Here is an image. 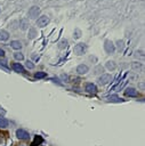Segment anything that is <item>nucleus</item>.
I'll list each match as a JSON object with an SVG mask.
<instances>
[{
  "mask_svg": "<svg viewBox=\"0 0 145 146\" xmlns=\"http://www.w3.org/2000/svg\"><path fill=\"white\" fill-rule=\"evenodd\" d=\"M0 11H1V9H0Z\"/></svg>",
  "mask_w": 145,
  "mask_h": 146,
  "instance_id": "c756f323",
  "label": "nucleus"
},
{
  "mask_svg": "<svg viewBox=\"0 0 145 146\" xmlns=\"http://www.w3.org/2000/svg\"><path fill=\"white\" fill-rule=\"evenodd\" d=\"M135 56L136 57H144V52L142 51V50H137V51H135Z\"/></svg>",
  "mask_w": 145,
  "mask_h": 146,
  "instance_id": "a878e982",
  "label": "nucleus"
},
{
  "mask_svg": "<svg viewBox=\"0 0 145 146\" xmlns=\"http://www.w3.org/2000/svg\"><path fill=\"white\" fill-rule=\"evenodd\" d=\"M14 58H15L16 60H23V59H24V56H23L22 52L16 51V52H14Z\"/></svg>",
  "mask_w": 145,
  "mask_h": 146,
  "instance_id": "412c9836",
  "label": "nucleus"
},
{
  "mask_svg": "<svg viewBox=\"0 0 145 146\" xmlns=\"http://www.w3.org/2000/svg\"><path fill=\"white\" fill-rule=\"evenodd\" d=\"M104 50L107 52V54H113L115 51V44L111 41V40H105L104 42Z\"/></svg>",
  "mask_w": 145,
  "mask_h": 146,
  "instance_id": "39448f33",
  "label": "nucleus"
},
{
  "mask_svg": "<svg viewBox=\"0 0 145 146\" xmlns=\"http://www.w3.org/2000/svg\"><path fill=\"white\" fill-rule=\"evenodd\" d=\"M10 47H11L13 49L19 50V49L22 48V42H21V41H18V40H13V41L10 42Z\"/></svg>",
  "mask_w": 145,
  "mask_h": 146,
  "instance_id": "f8f14e48",
  "label": "nucleus"
},
{
  "mask_svg": "<svg viewBox=\"0 0 145 146\" xmlns=\"http://www.w3.org/2000/svg\"><path fill=\"white\" fill-rule=\"evenodd\" d=\"M40 13H41V9H40L38 6H32V7L29 9L27 15H29L30 18L35 19V18H38V17L40 16Z\"/></svg>",
  "mask_w": 145,
  "mask_h": 146,
  "instance_id": "f03ea898",
  "label": "nucleus"
},
{
  "mask_svg": "<svg viewBox=\"0 0 145 146\" xmlns=\"http://www.w3.org/2000/svg\"><path fill=\"white\" fill-rule=\"evenodd\" d=\"M46 76H47V73L46 72H42V71H39V72H37L34 74V78H37V79H43Z\"/></svg>",
  "mask_w": 145,
  "mask_h": 146,
  "instance_id": "aec40b11",
  "label": "nucleus"
},
{
  "mask_svg": "<svg viewBox=\"0 0 145 146\" xmlns=\"http://www.w3.org/2000/svg\"><path fill=\"white\" fill-rule=\"evenodd\" d=\"M124 95L128 96V97H137L138 92H137V90H136L135 88L129 87V88H127V89L124 90Z\"/></svg>",
  "mask_w": 145,
  "mask_h": 146,
  "instance_id": "1a4fd4ad",
  "label": "nucleus"
},
{
  "mask_svg": "<svg viewBox=\"0 0 145 146\" xmlns=\"http://www.w3.org/2000/svg\"><path fill=\"white\" fill-rule=\"evenodd\" d=\"M116 47H118V50H119V51L123 50V48H124V42H123V40H118V41H116Z\"/></svg>",
  "mask_w": 145,
  "mask_h": 146,
  "instance_id": "4be33fe9",
  "label": "nucleus"
},
{
  "mask_svg": "<svg viewBox=\"0 0 145 146\" xmlns=\"http://www.w3.org/2000/svg\"><path fill=\"white\" fill-rule=\"evenodd\" d=\"M108 100L112 102V103H121V102H122V99H121L119 96H116V95H111V96L108 97Z\"/></svg>",
  "mask_w": 145,
  "mask_h": 146,
  "instance_id": "f3484780",
  "label": "nucleus"
},
{
  "mask_svg": "<svg viewBox=\"0 0 145 146\" xmlns=\"http://www.w3.org/2000/svg\"><path fill=\"white\" fill-rule=\"evenodd\" d=\"M104 72V67L102 65H97L95 68H94V73L95 74H103Z\"/></svg>",
  "mask_w": 145,
  "mask_h": 146,
  "instance_id": "a211bd4d",
  "label": "nucleus"
},
{
  "mask_svg": "<svg viewBox=\"0 0 145 146\" xmlns=\"http://www.w3.org/2000/svg\"><path fill=\"white\" fill-rule=\"evenodd\" d=\"M84 90H86L88 94L95 95V94L97 92V87H96V84H94V83H91V82H88V83H86V86H84Z\"/></svg>",
  "mask_w": 145,
  "mask_h": 146,
  "instance_id": "423d86ee",
  "label": "nucleus"
},
{
  "mask_svg": "<svg viewBox=\"0 0 145 146\" xmlns=\"http://www.w3.org/2000/svg\"><path fill=\"white\" fill-rule=\"evenodd\" d=\"M80 36H81V31L79 29H75L74 32H73V38L74 39H79Z\"/></svg>",
  "mask_w": 145,
  "mask_h": 146,
  "instance_id": "b1692460",
  "label": "nucleus"
},
{
  "mask_svg": "<svg viewBox=\"0 0 145 146\" xmlns=\"http://www.w3.org/2000/svg\"><path fill=\"white\" fill-rule=\"evenodd\" d=\"M9 39V33L6 30H0V41H7Z\"/></svg>",
  "mask_w": 145,
  "mask_h": 146,
  "instance_id": "4468645a",
  "label": "nucleus"
},
{
  "mask_svg": "<svg viewBox=\"0 0 145 146\" xmlns=\"http://www.w3.org/2000/svg\"><path fill=\"white\" fill-rule=\"evenodd\" d=\"M49 22H50V19H49V17L48 16H46V15H42V16H39V18L37 19V25L39 26V27H45V26H47L48 24H49Z\"/></svg>",
  "mask_w": 145,
  "mask_h": 146,
  "instance_id": "20e7f679",
  "label": "nucleus"
},
{
  "mask_svg": "<svg viewBox=\"0 0 145 146\" xmlns=\"http://www.w3.org/2000/svg\"><path fill=\"white\" fill-rule=\"evenodd\" d=\"M42 141H43V139H42V137H41V136H35L34 141L32 143V145H33V146H35L37 144H41Z\"/></svg>",
  "mask_w": 145,
  "mask_h": 146,
  "instance_id": "5701e85b",
  "label": "nucleus"
},
{
  "mask_svg": "<svg viewBox=\"0 0 145 146\" xmlns=\"http://www.w3.org/2000/svg\"><path fill=\"white\" fill-rule=\"evenodd\" d=\"M11 67H13V70H14L15 72H18V73H23V72H24V67H23V65L19 64V63H13Z\"/></svg>",
  "mask_w": 145,
  "mask_h": 146,
  "instance_id": "9b49d317",
  "label": "nucleus"
},
{
  "mask_svg": "<svg viewBox=\"0 0 145 146\" xmlns=\"http://www.w3.org/2000/svg\"><path fill=\"white\" fill-rule=\"evenodd\" d=\"M37 35H38L37 30H35L34 27H30V29H29V33H27V38H29V39H34Z\"/></svg>",
  "mask_w": 145,
  "mask_h": 146,
  "instance_id": "2eb2a0df",
  "label": "nucleus"
},
{
  "mask_svg": "<svg viewBox=\"0 0 145 146\" xmlns=\"http://www.w3.org/2000/svg\"><path fill=\"white\" fill-rule=\"evenodd\" d=\"M98 83L102 84V86H105L107 83H110L112 81V75L111 74H107V73H103L98 79H97Z\"/></svg>",
  "mask_w": 145,
  "mask_h": 146,
  "instance_id": "7ed1b4c3",
  "label": "nucleus"
},
{
  "mask_svg": "<svg viewBox=\"0 0 145 146\" xmlns=\"http://www.w3.org/2000/svg\"><path fill=\"white\" fill-rule=\"evenodd\" d=\"M88 71H89V67H88L86 64H80V65H78V67H76V72H78L79 74H86Z\"/></svg>",
  "mask_w": 145,
  "mask_h": 146,
  "instance_id": "9d476101",
  "label": "nucleus"
},
{
  "mask_svg": "<svg viewBox=\"0 0 145 146\" xmlns=\"http://www.w3.org/2000/svg\"><path fill=\"white\" fill-rule=\"evenodd\" d=\"M132 67H134V68H140V67H142V64H140V63H134V64H132Z\"/></svg>",
  "mask_w": 145,
  "mask_h": 146,
  "instance_id": "bb28decb",
  "label": "nucleus"
},
{
  "mask_svg": "<svg viewBox=\"0 0 145 146\" xmlns=\"http://www.w3.org/2000/svg\"><path fill=\"white\" fill-rule=\"evenodd\" d=\"M67 44H69V41H67L66 39H62V40L58 42V49L63 50V49H65V48L67 47Z\"/></svg>",
  "mask_w": 145,
  "mask_h": 146,
  "instance_id": "dca6fc26",
  "label": "nucleus"
},
{
  "mask_svg": "<svg viewBox=\"0 0 145 146\" xmlns=\"http://www.w3.org/2000/svg\"><path fill=\"white\" fill-rule=\"evenodd\" d=\"M73 51H74L75 55L81 56V55H83V54L87 51V44H86L84 42H79V43H76V44L74 46Z\"/></svg>",
  "mask_w": 145,
  "mask_h": 146,
  "instance_id": "f257e3e1",
  "label": "nucleus"
},
{
  "mask_svg": "<svg viewBox=\"0 0 145 146\" xmlns=\"http://www.w3.org/2000/svg\"><path fill=\"white\" fill-rule=\"evenodd\" d=\"M18 146H27V145H26V144H19Z\"/></svg>",
  "mask_w": 145,
  "mask_h": 146,
  "instance_id": "c85d7f7f",
  "label": "nucleus"
},
{
  "mask_svg": "<svg viewBox=\"0 0 145 146\" xmlns=\"http://www.w3.org/2000/svg\"><path fill=\"white\" fill-rule=\"evenodd\" d=\"M18 26H19V29H21L22 31H26V30L29 29V26H30L29 19H27V18H22V19H19Z\"/></svg>",
  "mask_w": 145,
  "mask_h": 146,
  "instance_id": "6e6552de",
  "label": "nucleus"
},
{
  "mask_svg": "<svg viewBox=\"0 0 145 146\" xmlns=\"http://www.w3.org/2000/svg\"><path fill=\"white\" fill-rule=\"evenodd\" d=\"M25 65H26V67H27V68H30V70H32V68H34V64H33V63H32L31 60H27Z\"/></svg>",
  "mask_w": 145,
  "mask_h": 146,
  "instance_id": "393cba45",
  "label": "nucleus"
},
{
  "mask_svg": "<svg viewBox=\"0 0 145 146\" xmlns=\"http://www.w3.org/2000/svg\"><path fill=\"white\" fill-rule=\"evenodd\" d=\"M3 55H5V51H3V50L0 48V56H3Z\"/></svg>",
  "mask_w": 145,
  "mask_h": 146,
  "instance_id": "cd10ccee",
  "label": "nucleus"
},
{
  "mask_svg": "<svg viewBox=\"0 0 145 146\" xmlns=\"http://www.w3.org/2000/svg\"><path fill=\"white\" fill-rule=\"evenodd\" d=\"M16 136H17L18 139H29V137H30L29 132L24 129H18L16 131Z\"/></svg>",
  "mask_w": 145,
  "mask_h": 146,
  "instance_id": "0eeeda50",
  "label": "nucleus"
},
{
  "mask_svg": "<svg viewBox=\"0 0 145 146\" xmlns=\"http://www.w3.org/2000/svg\"><path fill=\"white\" fill-rule=\"evenodd\" d=\"M8 124H9L8 120H6L5 117H1L0 116V128H7Z\"/></svg>",
  "mask_w": 145,
  "mask_h": 146,
  "instance_id": "6ab92c4d",
  "label": "nucleus"
},
{
  "mask_svg": "<svg viewBox=\"0 0 145 146\" xmlns=\"http://www.w3.org/2000/svg\"><path fill=\"white\" fill-rule=\"evenodd\" d=\"M105 67H106L107 70H110V71H114V70L116 68V64H115V62H113V60H107L106 64H105Z\"/></svg>",
  "mask_w": 145,
  "mask_h": 146,
  "instance_id": "ddd939ff",
  "label": "nucleus"
}]
</instances>
